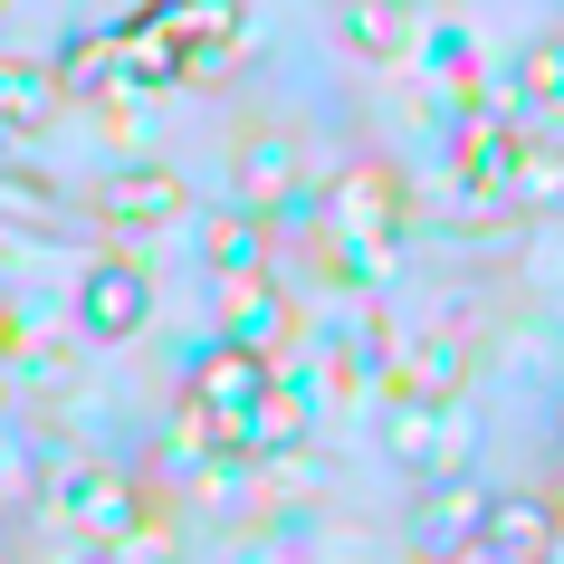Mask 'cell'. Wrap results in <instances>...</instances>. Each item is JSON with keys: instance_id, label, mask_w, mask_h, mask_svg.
Segmentation results:
<instances>
[{"instance_id": "obj_3", "label": "cell", "mask_w": 564, "mask_h": 564, "mask_svg": "<svg viewBox=\"0 0 564 564\" xmlns=\"http://www.w3.org/2000/svg\"><path fill=\"white\" fill-rule=\"evenodd\" d=\"M478 545H498L507 564H555V498H545V488H527V498H488Z\"/></svg>"}, {"instance_id": "obj_7", "label": "cell", "mask_w": 564, "mask_h": 564, "mask_svg": "<svg viewBox=\"0 0 564 564\" xmlns=\"http://www.w3.org/2000/svg\"><path fill=\"white\" fill-rule=\"evenodd\" d=\"M58 507H67L87 535H134V488H124L116 469H77V478L58 488Z\"/></svg>"}, {"instance_id": "obj_11", "label": "cell", "mask_w": 564, "mask_h": 564, "mask_svg": "<svg viewBox=\"0 0 564 564\" xmlns=\"http://www.w3.org/2000/svg\"><path fill=\"white\" fill-rule=\"evenodd\" d=\"M268 335H278V297H268L259 278H239V316H230V345H239V355H259Z\"/></svg>"}, {"instance_id": "obj_9", "label": "cell", "mask_w": 564, "mask_h": 564, "mask_svg": "<svg viewBox=\"0 0 564 564\" xmlns=\"http://www.w3.org/2000/svg\"><path fill=\"white\" fill-rule=\"evenodd\" d=\"M77 316H87V326L96 335H134V326H144V278H134V268H96V278H87V288H77Z\"/></svg>"}, {"instance_id": "obj_2", "label": "cell", "mask_w": 564, "mask_h": 564, "mask_svg": "<svg viewBox=\"0 0 564 564\" xmlns=\"http://www.w3.org/2000/svg\"><path fill=\"white\" fill-rule=\"evenodd\" d=\"M182 210H192V192H182L173 173H116L106 182V192H96V220H106V230H173Z\"/></svg>"}, {"instance_id": "obj_6", "label": "cell", "mask_w": 564, "mask_h": 564, "mask_svg": "<svg viewBox=\"0 0 564 564\" xmlns=\"http://www.w3.org/2000/svg\"><path fill=\"white\" fill-rule=\"evenodd\" d=\"M58 106V67H30V58H0V153L30 144Z\"/></svg>"}, {"instance_id": "obj_8", "label": "cell", "mask_w": 564, "mask_h": 564, "mask_svg": "<svg viewBox=\"0 0 564 564\" xmlns=\"http://www.w3.org/2000/svg\"><path fill=\"white\" fill-rule=\"evenodd\" d=\"M478 517H488V488L449 469V488H441L431 507H421V555H459V545L478 535Z\"/></svg>"}, {"instance_id": "obj_10", "label": "cell", "mask_w": 564, "mask_h": 564, "mask_svg": "<svg viewBox=\"0 0 564 564\" xmlns=\"http://www.w3.org/2000/svg\"><path fill=\"white\" fill-rule=\"evenodd\" d=\"M345 39H355L364 58H402V48H412V10H402V0H355V10H345Z\"/></svg>"}, {"instance_id": "obj_1", "label": "cell", "mask_w": 564, "mask_h": 564, "mask_svg": "<svg viewBox=\"0 0 564 564\" xmlns=\"http://www.w3.org/2000/svg\"><path fill=\"white\" fill-rule=\"evenodd\" d=\"M202 421H210V441L220 449H239V459H259V449H278L288 431H297V392L278 383L259 355H220L202 373Z\"/></svg>"}, {"instance_id": "obj_13", "label": "cell", "mask_w": 564, "mask_h": 564, "mask_svg": "<svg viewBox=\"0 0 564 564\" xmlns=\"http://www.w3.org/2000/svg\"><path fill=\"white\" fill-rule=\"evenodd\" d=\"M239 182H249V192H259V202H268L278 182H297V153L278 144V134H249V163H239Z\"/></svg>"}, {"instance_id": "obj_12", "label": "cell", "mask_w": 564, "mask_h": 564, "mask_svg": "<svg viewBox=\"0 0 564 564\" xmlns=\"http://www.w3.org/2000/svg\"><path fill=\"white\" fill-rule=\"evenodd\" d=\"M210 268H220V278H259L268 268L259 230H249V220H220V230H210Z\"/></svg>"}, {"instance_id": "obj_5", "label": "cell", "mask_w": 564, "mask_h": 564, "mask_svg": "<svg viewBox=\"0 0 564 564\" xmlns=\"http://www.w3.org/2000/svg\"><path fill=\"white\" fill-rule=\"evenodd\" d=\"M459 449H469V431L441 421V402H392V459H412L421 478H449Z\"/></svg>"}, {"instance_id": "obj_4", "label": "cell", "mask_w": 564, "mask_h": 564, "mask_svg": "<svg viewBox=\"0 0 564 564\" xmlns=\"http://www.w3.org/2000/svg\"><path fill=\"white\" fill-rule=\"evenodd\" d=\"M392 230H402V192H392V173H345L335 182V239H373V249H392Z\"/></svg>"}]
</instances>
